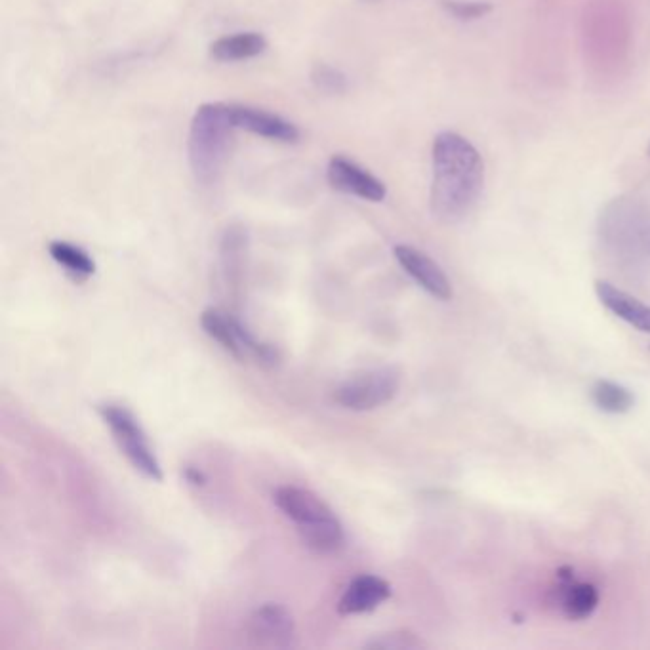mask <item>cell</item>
Listing matches in <instances>:
<instances>
[{
	"label": "cell",
	"mask_w": 650,
	"mask_h": 650,
	"mask_svg": "<svg viewBox=\"0 0 650 650\" xmlns=\"http://www.w3.org/2000/svg\"><path fill=\"white\" fill-rule=\"evenodd\" d=\"M433 180L429 206L441 224L466 220L485 187V163L473 143L456 132H441L431 149Z\"/></svg>",
	"instance_id": "obj_1"
},
{
	"label": "cell",
	"mask_w": 650,
	"mask_h": 650,
	"mask_svg": "<svg viewBox=\"0 0 650 650\" xmlns=\"http://www.w3.org/2000/svg\"><path fill=\"white\" fill-rule=\"evenodd\" d=\"M647 153H649V157H650V145H649V149H647Z\"/></svg>",
	"instance_id": "obj_23"
},
{
	"label": "cell",
	"mask_w": 650,
	"mask_h": 650,
	"mask_svg": "<svg viewBox=\"0 0 650 650\" xmlns=\"http://www.w3.org/2000/svg\"><path fill=\"white\" fill-rule=\"evenodd\" d=\"M591 403L605 414H626L633 408L635 397L628 387L610 380H597L590 389Z\"/></svg>",
	"instance_id": "obj_18"
},
{
	"label": "cell",
	"mask_w": 650,
	"mask_h": 650,
	"mask_svg": "<svg viewBox=\"0 0 650 650\" xmlns=\"http://www.w3.org/2000/svg\"><path fill=\"white\" fill-rule=\"evenodd\" d=\"M185 477H187V481L193 483V485H203L204 481H206L203 473H201L199 469L187 468V471H185Z\"/></svg>",
	"instance_id": "obj_22"
},
{
	"label": "cell",
	"mask_w": 650,
	"mask_h": 650,
	"mask_svg": "<svg viewBox=\"0 0 650 650\" xmlns=\"http://www.w3.org/2000/svg\"><path fill=\"white\" fill-rule=\"evenodd\" d=\"M273 500L275 506L283 511V515L288 517L298 530L309 529L326 519L336 517V513L328 508L325 500L307 488L294 485L279 487L273 494Z\"/></svg>",
	"instance_id": "obj_9"
},
{
	"label": "cell",
	"mask_w": 650,
	"mask_h": 650,
	"mask_svg": "<svg viewBox=\"0 0 650 650\" xmlns=\"http://www.w3.org/2000/svg\"><path fill=\"white\" fill-rule=\"evenodd\" d=\"M401 389L399 370L384 366L359 372L334 391V401L342 408L355 412H368L389 405Z\"/></svg>",
	"instance_id": "obj_4"
},
{
	"label": "cell",
	"mask_w": 650,
	"mask_h": 650,
	"mask_svg": "<svg viewBox=\"0 0 650 650\" xmlns=\"http://www.w3.org/2000/svg\"><path fill=\"white\" fill-rule=\"evenodd\" d=\"M267 48V41L264 35L248 31V33H237L227 35L218 41L212 42L210 56L216 61H243L260 56Z\"/></svg>",
	"instance_id": "obj_14"
},
{
	"label": "cell",
	"mask_w": 650,
	"mask_h": 650,
	"mask_svg": "<svg viewBox=\"0 0 650 650\" xmlns=\"http://www.w3.org/2000/svg\"><path fill=\"white\" fill-rule=\"evenodd\" d=\"M98 414L102 416L105 426L111 429L117 447L124 454V458L130 462V466L145 479L153 483H161L163 481L161 462L153 447L149 445V439L138 418L128 408L113 403L100 405Z\"/></svg>",
	"instance_id": "obj_3"
},
{
	"label": "cell",
	"mask_w": 650,
	"mask_h": 650,
	"mask_svg": "<svg viewBox=\"0 0 650 650\" xmlns=\"http://www.w3.org/2000/svg\"><path fill=\"white\" fill-rule=\"evenodd\" d=\"M389 597H391L389 582L374 574H361L347 586L338 603V612L344 616L372 612L380 605H384Z\"/></svg>",
	"instance_id": "obj_13"
},
{
	"label": "cell",
	"mask_w": 650,
	"mask_h": 650,
	"mask_svg": "<svg viewBox=\"0 0 650 650\" xmlns=\"http://www.w3.org/2000/svg\"><path fill=\"white\" fill-rule=\"evenodd\" d=\"M313 82L317 84L319 90L323 92H328V94H340L344 92L347 86L346 75L330 65H317L315 71H313Z\"/></svg>",
	"instance_id": "obj_21"
},
{
	"label": "cell",
	"mask_w": 650,
	"mask_h": 650,
	"mask_svg": "<svg viewBox=\"0 0 650 650\" xmlns=\"http://www.w3.org/2000/svg\"><path fill=\"white\" fill-rule=\"evenodd\" d=\"M395 260L405 269L408 277H412L420 288H424L429 296L435 300L448 302L454 296L452 283L443 271V267L437 264L433 258H429L426 252L408 246V244H397L395 250Z\"/></svg>",
	"instance_id": "obj_7"
},
{
	"label": "cell",
	"mask_w": 650,
	"mask_h": 650,
	"mask_svg": "<svg viewBox=\"0 0 650 650\" xmlns=\"http://www.w3.org/2000/svg\"><path fill=\"white\" fill-rule=\"evenodd\" d=\"M326 176L336 191H342L346 195H353L370 203H382L386 199V183L346 157H332Z\"/></svg>",
	"instance_id": "obj_8"
},
{
	"label": "cell",
	"mask_w": 650,
	"mask_h": 650,
	"mask_svg": "<svg viewBox=\"0 0 650 650\" xmlns=\"http://www.w3.org/2000/svg\"><path fill=\"white\" fill-rule=\"evenodd\" d=\"M302 542L309 549L317 551V553H334L338 549L344 548L346 544V532L342 523L338 521V517L326 519L319 525H313L309 529L298 530Z\"/></svg>",
	"instance_id": "obj_17"
},
{
	"label": "cell",
	"mask_w": 650,
	"mask_h": 650,
	"mask_svg": "<svg viewBox=\"0 0 650 650\" xmlns=\"http://www.w3.org/2000/svg\"><path fill=\"white\" fill-rule=\"evenodd\" d=\"M246 252H248V239L243 227L239 225L227 227L220 244V256H222V267H224L227 283L241 281L244 264H246Z\"/></svg>",
	"instance_id": "obj_15"
},
{
	"label": "cell",
	"mask_w": 650,
	"mask_h": 650,
	"mask_svg": "<svg viewBox=\"0 0 650 650\" xmlns=\"http://www.w3.org/2000/svg\"><path fill=\"white\" fill-rule=\"evenodd\" d=\"M424 647H427L426 643L416 633L407 630L389 631L365 643V649L376 650H414Z\"/></svg>",
	"instance_id": "obj_19"
},
{
	"label": "cell",
	"mask_w": 650,
	"mask_h": 650,
	"mask_svg": "<svg viewBox=\"0 0 650 650\" xmlns=\"http://www.w3.org/2000/svg\"><path fill=\"white\" fill-rule=\"evenodd\" d=\"M559 607L565 618L572 622H582L593 616L599 607V590L591 582H578L572 569L559 570V590H557Z\"/></svg>",
	"instance_id": "obj_11"
},
{
	"label": "cell",
	"mask_w": 650,
	"mask_h": 650,
	"mask_svg": "<svg viewBox=\"0 0 650 650\" xmlns=\"http://www.w3.org/2000/svg\"><path fill=\"white\" fill-rule=\"evenodd\" d=\"M231 117L237 128L271 142L294 143L300 138V130L292 122L258 107L231 105Z\"/></svg>",
	"instance_id": "obj_10"
},
{
	"label": "cell",
	"mask_w": 650,
	"mask_h": 650,
	"mask_svg": "<svg viewBox=\"0 0 650 650\" xmlns=\"http://www.w3.org/2000/svg\"><path fill=\"white\" fill-rule=\"evenodd\" d=\"M235 130L237 126L231 117V105L204 103L197 109L187 140L189 164L197 182L214 185L220 180L229 159Z\"/></svg>",
	"instance_id": "obj_2"
},
{
	"label": "cell",
	"mask_w": 650,
	"mask_h": 650,
	"mask_svg": "<svg viewBox=\"0 0 650 650\" xmlns=\"http://www.w3.org/2000/svg\"><path fill=\"white\" fill-rule=\"evenodd\" d=\"M441 4L452 18L460 21L481 20L494 10L492 4L485 0H469V2L466 0H443Z\"/></svg>",
	"instance_id": "obj_20"
},
{
	"label": "cell",
	"mask_w": 650,
	"mask_h": 650,
	"mask_svg": "<svg viewBox=\"0 0 650 650\" xmlns=\"http://www.w3.org/2000/svg\"><path fill=\"white\" fill-rule=\"evenodd\" d=\"M201 325L204 332L229 355L244 361L246 357H254L262 365H275L279 361L277 349L264 342H258L250 330L233 315L220 309H204L201 315Z\"/></svg>",
	"instance_id": "obj_5"
},
{
	"label": "cell",
	"mask_w": 650,
	"mask_h": 650,
	"mask_svg": "<svg viewBox=\"0 0 650 650\" xmlns=\"http://www.w3.org/2000/svg\"><path fill=\"white\" fill-rule=\"evenodd\" d=\"M248 637L256 647L264 649H288L296 637V624L290 610L265 603L254 610L248 618Z\"/></svg>",
	"instance_id": "obj_6"
},
{
	"label": "cell",
	"mask_w": 650,
	"mask_h": 650,
	"mask_svg": "<svg viewBox=\"0 0 650 650\" xmlns=\"http://www.w3.org/2000/svg\"><path fill=\"white\" fill-rule=\"evenodd\" d=\"M595 294L599 302L605 305L614 317H618L620 321L628 323L639 332L650 334V305L603 279L595 281Z\"/></svg>",
	"instance_id": "obj_12"
},
{
	"label": "cell",
	"mask_w": 650,
	"mask_h": 650,
	"mask_svg": "<svg viewBox=\"0 0 650 650\" xmlns=\"http://www.w3.org/2000/svg\"><path fill=\"white\" fill-rule=\"evenodd\" d=\"M48 252L56 264L61 265L75 281H84L96 273V264L77 244L54 241L48 246Z\"/></svg>",
	"instance_id": "obj_16"
}]
</instances>
